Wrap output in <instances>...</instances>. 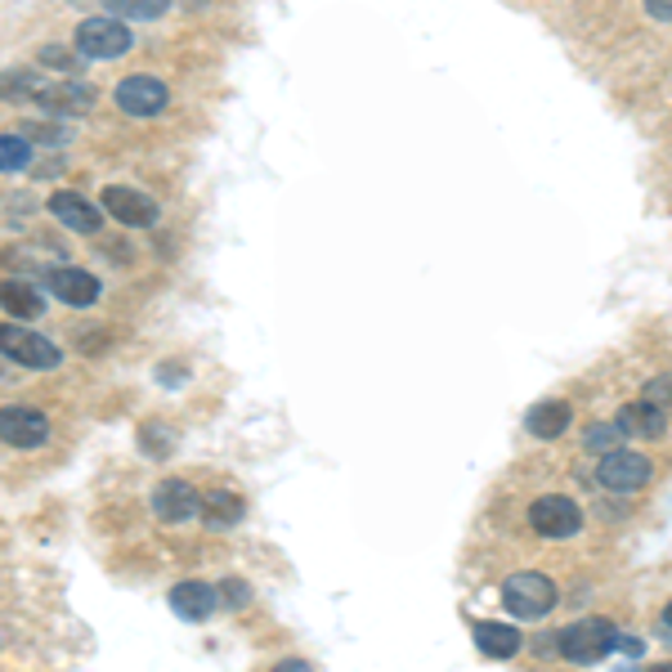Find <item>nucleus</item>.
<instances>
[{
  "mask_svg": "<svg viewBox=\"0 0 672 672\" xmlns=\"http://www.w3.org/2000/svg\"><path fill=\"white\" fill-rule=\"evenodd\" d=\"M23 130H27V139H32V143H68V130H59V126H45V121L23 126Z\"/></svg>",
  "mask_w": 672,
  "mask_h": 672,
  "instance_id": "obj_28",
  "label": "nucleus"
},
{
  "mask_svg": "<svg viewBox=\"0 0 672 672\" xmlns=\"http://www.w3.org/2000/svg\"><path fill=\"white\" fill-rule=\"evenodd\" d=\"M32 162V139L27 135H0V171H23Z\"/></svg>",
  "mask_w": 672,
  "mask_h": 672,
  "instance_id": "obj_23",
  "label": "nucleus"
},
{
  "mask_svg": "<svg viewBox=\"0 0 672 672\" xmlns=\"http://www.w3.org/2000/svg\"><path fill=\"white\" fill-rule=\"evenodd\" d=\"M104 5L117 19H162L171 10V0H104Z\"/></svg>",
  "mask_w": 672,
  "mask_h": 672,
  "instance_id": "obj_22",
  "label": "nucleus"
},
{
  "mask_svg": "<svg viewBox=\"0 0 672 672\" xmlns=\"http://www.w3.org/2000/svg\"><path fill=\"white\" fill-rule=\"evenodd\" d=\"M220 601H224L229 610H243V605L252 601V583H243V579H224V583H220Z\"/></svg>",
  "mask_w": 672,
  "mask_h": 672,
  "instance_id": "obj_26",
  "label": "nucleus"
},
{
  "mask_svg": "<svg viewBox=\"0 0 672 672\" xmlns=\"http://www.w3.org/2000/svg\"><path fill=\"white\" fill-rule=\"evenodd\" d=\"M0 310H10L14 318H36V314H45L40 292H36L32 282H23V278L0 282Z\"/></svg>",
  "mask_w": 672,
  "mask_h": 672,
  "instance_id": "obj_19",
  "label": "nucleus"
},
{
  "mask_svg": "<svg viewBox=\"0 0 672 672\" xmlns=\"http://www.w3.org/2000/svg\"><path fill=\"white\" fill-rule=\"evenodd\" d=\"M45 90V77L32 72V68H14V72H0V94L5 100H36Z\"/></svg>",
  "mask_w": 672,
  "mask_h": 672,
  "instance_id": "obj_20",
  "label": "nucleus"
},
{
  "mask_svg": "<svg viewBox=\"0 0 672 672\" xmlns=\"http://www.w3.org/2000/svg\"><path fill=\"white\" fill-rule=\"evenodd\" d=\"M100 202H104V211H108L113 220H121L126 229H149V224H158V202H153L149 194H139V188L108 184L104 194H100Z\"/></svg>",
  "mask_w": 672,
  "mask_h": 672,
  "instance_id": "obj_8",
  "label": "nucleus"
},
{
  "mask_svg": "<svg viewBox=\"0 0 672 672\" xmlns=\"http://www.w3.org/2000/svg\"><path fill=\"white\" fill-rule=\"evenodd\" d=\"M130 27L117 14H94L85 23H77V55L85 59H121L130 50Z\"/></svg>",
  "mask_w": 672,
  "mask_h": 672,
  "instance_id": "obj_5",
  "label": "nucleus"
},
{
  "mask_svg": "<svg viewBox=\"0 0 672 672\" xmlns=\"http://www.w3.org/2000/svg\"><path fill=\"white\" fill-rule=\"evenodd\" d=\"M171 610L184 618V623H207L224 601H220V588L216 583H202V579H184L171 588Z\"/></svg>",
  "mask_w": 672,
  "mask_h": 672,
  "instance_id": "obj_9",
  "label": "nucleus"
},
{
  "mask_svg": "<svg viewBox=\"0 0 672 672\" xmlns=\"http://www.w3.org/2000/svg\"><path fill=\"white\" fill-rule=\"evenodd\" d=\"M0 440L14 449H36L50 440V421L36 408H0Z\"/></svg>",
  "mask_w": 672,
  "mask_h": 672,
  "instance_id": "obj_12",
  "label": "nucleus"
},
{
  "mask_svg": "<svg viewBox=\"0 0 672 672\" xmlns=\"http://www.w3.org/2000/svg\"><path fill=\"white\" fill-rule=\"evenodd\" d=\"M274 668H278V672H305L310 663H305V659H282V663H274Z\"/></svg>",
  "mask_w": 672,
  "mask_h": 672,
  "instance_id": "obj_30",
  "label": "nucleus"
},
{
  "mask_svg": "<svg viewBox=\"0 0 672 672\" xmlns=\"http://www.w3.org/2000/svg\"><path fill=\"white\" fill-rule=\"evenodd\" d=\"M175 430L171 426H162V421H143L139 426V444H143V453L149 457H171V449H175Z\"/></svg>",
  "mask_w": 672,
  "mask_h": 672,
  "instance_id": "obj_21",
  "label": "nucleus"
},
{
  "mask_svg": "<svg viewBox=\"0 0 672 672\" xmlns=\"http://www.w3.org/2000/svg\"><path fill=\"white\" fill-rule=\"evenodd\" d=\"M623 440H628V436H623V426L618 421H596V426H588V436H583V444H588V453H610V449H618Z\"/></svg>",
  "mask_w": 672,
  "mask_h": 672,
  "instance_id": "obj_24",
  "label": "nucleus"
},
{
  "mask_svg": "<svg viewBox=\"0 0 672 672\" xmlns=\"http://www.w3.org/2000/svg\"><path fill=\"white\" fill-rule=\"evenodd\" d=\"M641 399H650V404H659V408H668V413H672V376L663 372V376L646 381V391H641Z\"/></svg>",
  "mask_w": 672,
  "mask_h": 672,
  "instance_id": "obj_27",
  "label": "nucleus"
},
{
  "mask_svg": "<svg viewBox=\"0 0 672 672\" xmlns=\"http://www.w3.org/2000/svg\"><path fill=\"white\" fill-rule=\"evenodd\" d=\"M646 14L659 23H672V0H646Z\"/></svg>",
  "mask_w": 672,
  "mask_h": 672,
  "instance_id": "obj_29",
  "label": "nucleus"
},
{
  "mask_svg": "<svg viewBox=\"0 0 672 672\" xmlns=\"http://www.w3.org/2000/svg\"><path fill=\"white\" fill-rule=\"evenodd\" d=\"M50 216L63 224V229H77V233H100L104 229V207L90 202L85 194H72V188H59V194L45 202Z\"/></svg>",
  "mask_w": 672,
  "mask_h": 672,
  "instance_id": "obj_10",
  "label": "nucleus"
},
{
  "mask_svg": "<svg viewBox=\"0 0 672 672\" xmlns=\"http://www.w3.org/2000/svg\"><path fill=\"white\" fill-rule=\"evenodd\" d=\"M36 104H45L50 113H63V117H81L94 108V90L81 85V81H45V90L36 94Z\"/></svg>",
  "mask_w": 672,
  "mask_h": 672,
  "instance_id": "obj_15",
  "label": "nucleus"
},
{
  "mask_svg": "<svg viewBox=\"0 0 672 672\" xmlns=\"http://www.w3.org/2000/svg\"><path fill=\"white\" fill-rule=\"evenodd\" d=\"M0 355L19 368H36V372L63 363V346H55L40 332H27L23 323H0Z\"/></svg>",
  "mask_w": 672,
  "mask_h": 672,
  "instance_id": "obj_3",
  "label": "nucleus"
},
{
  "mask_svg": "<svg viewBox=\"0 0 672 672\" xmlns=\"http://www.w3.org/2000/svg\"><path fill=\"white\" fill-rule=\"evenodd\" d=\"M618 426H623V436H633V440H663L668 436V408H659L650 399L623 404L618 408Z\"/></svg>",
  "mask_w": 672,
  "mask_h": 672,
  "instance_id": "obj_13",
  "label": "nucleus"
},
{
  "mask_svg": "<svg viewBox=\"0 0 672 672\" xmlns=\"http://www.w3.org/2000/svg\"><path fill=\"white\" fill-rule=\"evenodd\" d=\"M243 498H237L233 489H207V498H202V507H198V515H202V524L207 530H233L237 520H243Z\"/></svg>",
  "mask_w": 672,
  "mask_h": 672,
  "instance_id": "obj_18",
  "label": "nucleus"
},
{
  "mask_svg": "<svg viewBox=\"0 0 672 672\" xmlns=\"http://www.w3.org/2000/svg\"><path fill=\"white\" fill-rule=\"evenodd\" d=\"M36 59L55 72H81V63H85V55H72V50H63V45H40Z\"/></svg>",
  "mask_w": 672,
  "mask_h": 672,
  "instance_id": "obj_25",
  "label": "nucleus"
},
{
  "mask_svg": "<svg viewBox=\"0 0 672 672\" xmlns=\"http://www.w3.org/2000/svg\"><path fill=\"white\" fill-rule=\"evenodd\" d=\"M650 475H654V462L646 457V453H637V449H610L605 457H601V466H596V485L601 489H610V494H637V489H646L650 485Z\"/></svg>",
  "mask_w": 672,
  "mask_h": 672,
  "instance_id": "obj_4",
  "label": "nucleus"
},
{
  "mask_svg": "<svg viewBox=\"0 0 672 672\" xmlns=\"http://www.w3.org/2000/svg\"><path fill=\"white\" fill-rule=\"evenodd\" d=\"M202 507V494L188 485V479H162V485L153 489V511L162 524H179V520H194Z\"/></svg>",
  "mask_w": 672,
  "mask_h": 672,
  "instance_id": "obj_11",
  "label": "nucleus"
},
{
  "mask_svg": "<svg viewBox=\"0 0 672 672\" xmlns=\"http://www.w3.org/2000/svg\"><path fill=\"white\" fill-rule=\"evenodd\" d=\"M560 654L569 663H601L618 650V628L610 618H579V623H569V628L560 633Z\"/></svg>",
  "mask_w": 672,
  "mask_h": 672,
  "instance_id": "obj_2",
  "label": "nucleus"
},
{
  "mask_svg": "<svg viewBox=\"0 0 672 672\" xmlns=\"http://www.w3.org/2000/svg\"><path fill=\"white\" fill-rule=\"evenodd\" d=\"M569 421H573V408H569L565 399H543V404H534L530 413H524V430H530L534 440H556V436H565Z\"/></svg>",
  "mask_w": 672,
  "mask_h": 672,
  "instance_id": "obj_16",
  "label": "nucleus"
},
{
  "mask_svg": "<svg viewBox=\"0 0 672 672\" xmlns=\"http://www.w3.org/2000/svg\"><path fill=\"white\" fill-rule=\"evenodd\" d=\"M50 292L68 305H94L100 301V278L90 269H77V265H59V269H50Z\"/></svg>",
  "mask_w": 672,
  "mask_h": 672,
  "instance_id": "obj_14",
  "label": "nucleus"
},
{
  "mask_svg": "<svg viewBox=\"0 0 672 672\" xmlns=\"http://www.w3.org/2000/svg\"><path fill=\"white\" fill-rule=\"evenodd\" d=\"M475 646H479V654H489V659H515L520 654V646H524V637L511 628V623H475Z\"/></svg>",
  "mask_w": 672,
  "mask_h": 672,
  "instance_id": "obj_17",
  "label": "nucleus"
},
{
  "mask_svg": "<svg viewBox=\"0 0 672 672\" xmlns=\"http://www.w3.org/2000/svg\"><path fill=\"white\" fill-rule=\"evenodd\" d=\"M498 596H502V605L515 618H547L556 610V601H560V588L547 579V573H538V569H520V573H511V579L502 583Z\"/></svg>",
  "mask_w": 672,
  "mask_h": 672,
  "instance_id": "obj_1",
  "label": "nucleus"
},
{
  "mask_svg": "<svg viewBox=\"0 0 672 672\" xmlns=\"http://www.w3.org/2000/svg\"><path fill=\"white\" fill-rule=\"evenodd\" d=\"M663 628H672V601L663 605Z\"/></svg>",
  "mask_w": 672,
  "mask_h": 672,
  "instance_id": "obj_31",
  "label": "nucleus"
},
{
  "mask_svg": "<svg viewBox=\"0 0 672 672\" xmlns=\"http://www.w3.org/2000/svg\"><path fill=\"white\" fill-rule=\"evenodd\" d=\"M113 100H117V108L126 117H158L166 108V100H171V90H166V81H158L149 72H135V77L117 81Z\"/></svg>",
  "mask_w": 672,
  "mask_h": 672,
  "instance_id": "obj_7",
  "label": "nucleus"
},
{
  "mask_svg": "<svg viewBox=\"0 0 672 672\" xmlns=\"http://www.w3.org/2000/svg\"><path fill=\"white\" fill-rule=\"evenodd\" d=\"M530 530L538 534V538H573L583 530V511H579V502L573 498H565V494H547V498H538L534 507H530Z\"/></svg>",
  "mask_w": 672,
  "mask_h": 672,
  "instance_id": "obj_6",
  "label": "nucleus"
}]
</instances>
